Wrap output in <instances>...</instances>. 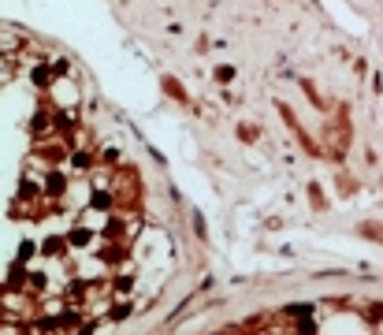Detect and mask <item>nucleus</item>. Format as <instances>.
<instances>
[{"label": "nucleus", "mask_w": 383, "mask_h": 335, "mask_svg": "<svg viewBox=\"0 0 383 335\" xmlns=\"http://www.w3.org/2000/svg\"><path fill=\"white\" fill-rule=\"evenodd\" d=\"M26 131L30 138H49V134H56V120H52V108H38L34 116H30V123H26Z\"/></svg>", "instance_id": "obj_1"}, {"label": "nucleus", "mask_w": 383, "mask_h": 335, "mask_svg": "<svg viewBox=\"0 0 383 335\" xmlns=\"http://www.w3.org/2000/svg\"><path fill=\"white\" fill-rule=\"evenodd\" d=\"M52 120H56V134L71 138L79 131V112H71V108H52Z\"/></svg>", "instance_id": "obj_3"}, {"label": "nucleus", "mask_w": 383, "mask_h": 335, "mask_svg": "<svg viewBox=\"0 0 383 335\" xmlns=\"http://www.w3.org/2000/svg\"><path fill=\"white\" fill-rule=\"evenodd\" d=\"M101 160H97V153L90 146H75L71 149V160H68V171H75V176H86V171H93Z\"/></svg>", "instance_id": "obj_2"}, {"label": "nucleus", "mask_w": 383, "mask_h": 335, "mask_svg": "<svg viewBox=\"0 0 383 335\" xmlns=\"http://www.w3.org/2000/svg\"><path fill=\"white\" fill-rule=\"evenodd\" d=\"M56 79H60V75H56V68H52V63H38V68L30 71V82H34L38 90H49Z\"/></svg>", "instance_id": "obj_6"}, {"label": "nucleus", "mask_w": 383, "mask_h": 335, "mask_svg": "<svg viewBox=\"0 0 383 335\" xmlns=\"http://www.w3.org/2000/svg\"><path fill=\"white\" fill-rule=\"evenodd\" d=\"M235 79V68L231 63H220V68H216V82H231Z\"/></svg>", "instance_id": "obj_8"}, {"label": "nucleus", "mask_w": 383, "mask_h": 335, "mask_svg": "<svg viewBox=\"0 0 383 335\" xmlns=\"http://www.w3.org/2000/svg\"><path fill=\"white\" fill-rule=\"evenodd\" d=\"M41 257H45V250H41L38 242H23V246H19V257H15L12 265H19V268H26V272H30V268H34Z\"/></svg>", "instance_id": "obj_5"}, {"label": "nucleus", "mask_w": 383, "mask_h": 335, "mask_svg": "<svg viewBox=\"0 0 383 335\" xmlns=\"http://www.w3.org/2000/svg\"><path fill=\"white\" fill-rule=\"evenodd\" d=\"M68 242H71V250H90L97 242V235H93V228H86V224H75L68 231Z\"/></svg>", "instance_id": "obj_4"}, {"label": "nucleus", "mask_w": 383, "mask_h": 335, "mask_svg": "<svg viewBox=\"0 0 383 335\" xmlns=\"http://www.w3.org/2000/svg\"><path fill=\"white\" fill-rule=\"evenodd\" d=\"M238 134H242V142H257V127H253V123H246Z\"/></svg>", "instance_id": "obj_9"}, {"label": "nucleus", "mask_w": 383, "mask_h": 335, "mask_svg": "<svg viewBox=\"0 0 383 335\" xmlns=\"http://www.w3.org/2000/svg\"><path fill=\"white\" fill-rule=\"evenodd\" d=\"M97 160H101V164H108V168H116V164H119V153H116V149H101V153H97Z\"/></svg>", "instance_id": "obj_7"}]
</instances>
